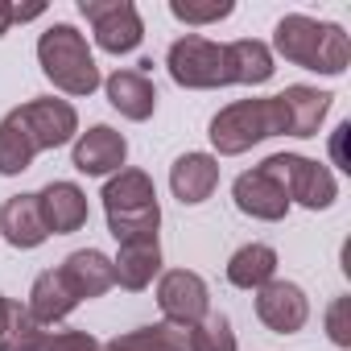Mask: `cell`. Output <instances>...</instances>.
Here are the masks:
<instances>
[{"label":"cell","instance_id":"1","mask_svg":"<svg viewBox=\"0 0 351 351\" xmlns=\"http://www.w3.org/2000/svg\"><path fill=\"white\" fill-rule=\"evenodd\" d=\"M169 75L178 87H228V83H265L273 79V54L265 42L244 38L232 46H215L199 34H186L169 46Z\"/></svg>","mask_w":351,"mask_h":351},{"label":"cell","instance_id":"2","mask_svg":"<svg viewBox=\"0 0 351 351\" xmlns=\"http://www.w3.org/2000/svg\"><path fill=\"white\" fill-rule=\"evenodd\" d=\"M273 46H277V54L285 62L318 71V75H343L347 62H351L347 34L339 25H330V21H314V17H302V13L277 21Z\"/></svg>","mask_w":351,"mask_h":351},{"label":"cell","instance_id":"3","mask_svg":"<svg viewBox=\"0 0 351 351\" xmlns=\"http://www.w3.org/2000/svg\"><path fill=\"white\" fill-rule=\"evenodd\" d=\"M104 211H108V228H112L116 244H124V240H157L161 207H157V191L149 182V173L120 169L104 186Z\"/></svg>","mask_w":351,"mask_h":351},{"label":"cell","instance_id":"4","mask_svg":"<svg viewBox=\"0 0 351 351\" xmlns=\"http://www.w3.org/2000/svg\"><path fill=\"white\" fill-rule=\"evenodd\" d=\"M289 132V112H285V99L281 95H269V99H240L232 108H223L215 120H211V145L223 153V157H236L244 149H252L256 141L265 136H285Z\"/></svg>","mask_w":351,"mask_h":351},{"label":"cell","instance_id":"5","mask_svg":"<svg viewBox=\"0 0 351 351\" xmlns=\"http://www.w3.org/2000/svg\"><path fill=\"white\" fill-rule=\"evenodd\" d=\"M38 58L42 71L54 87H62L66 95H91L99 87V66L83 42V34L75 25H54L38 38Z\"/></svg>","mask_w":351,"mask_h":351},{"label":"cell","instance_id":"6","mask_svg":"<svg viewBox=\"0 0 351 351\" xmlns=\"http://www.w3.org/2000/svg\"><path fill=\"white\" fill-rule=\"evenodd\" d=\"M261 169H265V173H273V178L285 186L289 203H302V207H310V211L330 207V203H335V195H339L335 173H330L326 165L310 161V157H298V153H277V157H269Z\"/></svg>","mask_w":351,"mask_h":351},{"label":"cell","instance_id":"7","mask_svg":"<svg viewBox=\"0 0 351 351\" xmlns=\"http://www.w3.org/2000/svg\"><path fill=\"white\" fill-rule=\"evenodd\" d=\"M79 13L95 25V42L108 54H128L145 38V25L132 0H79Z\"/></svg>","mask_w":351,"mask_h":351},{"label":"cell","instance_id":"8","mask_svg":"<svg viewBox=\"0 0 351 351\" xmlns=\"http://www.w3.org/2000/svg\"><path fill=\"white\" fill-rule=\"evenodd\" d=\"M9 116L29 132V141H34L38 153L66 145L75 136V128H79V116H75V108L66 99H29V104H21Z\"/></svg>","mask_w":351,"mask_h":351},{"label":"cell","instance_id":"9","mask_svg":"<svg viewBox=\"0 0 351 351\" xmlns=\"http://www.w3.org/2000/svg\"><path fill=\"white\" fill-rule=\"evenodd\" d=\"M157 306L169 322L178 326H195L207 318V285L199 273H186V269H173L161 277L157 285Z\"/></svg>","mask_w":351,"mask_h":351},{"label":"cell","instance_id":"10","mask_svg":"<svg viewBox=\"0 0 351 351\" xmlns=\"http://www.w3.org/2000/svg\"><path fill=\"white\" fill-rule=\"evenodd\" d=\"M232 199H236V207H240L244 215H252V219H269V223L285 219V211H289V195H285V186L273 178V173H265L261 165L248 169V173H240L236 186H232Z\"/></svg>","mask_w":351,"mask_h":351},{"label":"cell","instance_id":"11","mask_svg":"<svg viewBox=\"0 0 351 351\" xmlns=\"http://www.w3.org/2000/svg\"><path fill=\"white\" fill-rule=\"evenodd\" d=\"M256 314H261V322H265L269 330L293 335V330L306 326L310 302H306V293H302L293 281H269V285H261V293H256Z\"/></svg>","mask_w":351,"mask_h":351},{"label":"cell","instance_id":"12","mask_svg":"<svg viewBox=\"0 0 351 351\" xmlns=\"http://www.w3.org/2000/svg\"><path fill=\"white\" fill-rule=\"evenodd\" d=\"M124 157H128V141L108 124H95L75 141V169L79 173H112L124 165Z\"/></svg>","mask_w":351,"mask_h":351},{"label":"cell","instance_id":"13","mask_svg":"<svg viewBox=\"0 0 351 351\" xmlns=\"http://www.w3.org/2000/svg\"><path fill=\"white\" fill-rule=\"evenodd\" d=\"M38 207H42L46 232H54V236H71L87 223V195L75 182H50L38 195Z\"/></svg>","mask_w":351,"mask_h":351},{"label":"cell","instance_id":"14","mask_svg":"<svg viewBox=\"0 0 351 351\" xmlns=\"http://www.w3.org/2000/svg\"><path fill=\"white\" fill-rule=\"evenodd\" d=\"M62 281H66V289L83 302V298H99V293H108L112 285H116V269H112V261L104 256V252H95V248H83V252H71L66 261H62Z\"/></svg>","mask_w":351,"mask_h":351},{"label":"cell","instance_id":"15","mask_svg":"<svg viewBox=\"0 0 351 351\" xmlns=\"http://www.w3.org/2000/svg\"><path fill=\"white\" fill-rule=\"evenodd\" d=\"M169 186H173V195H178L186 207L211 199V191L219 186V161L211 153H186V157H178L173 169H169Z\"/></svg>","mask_w":351,"mask_h":351},{"label":"cell","instance_id":"16","mask_svg":"<svg viewBox=\"0 0 351 351\" xmlns=\"http://www.w3.org/2000/svg\"><path fill=\"white\" fill-rule=\"evenodd\" d=\"M0 232L13 248H38L50 232L42 223V207L38 195H13L5 207H0Z\"/></svg>","mask_w":351,"mask_h":351},{"label":"cell","instance_id":"17","mask_svg":"<svg viewBox=\"0 0 351 351\" xmlns=\"http://www.w3.org/2000/svg\"><path fill=\"white\" fill-rule=\"evenodd\" d=\"M104 87H108V104L128 120H149L157 108V87L149 83L145 71H116Z\"/></svg>","mask_w":351,"mask_h":351},{"label":"cell","instance_id":"18","mask_svg":"<svg viewBox=\"0 0 351 351\" xmlns=\"http://www.w3.org/2000/svg\"><path fill=\"white\" fill-rule=\"evenodd\" d=\"M99 351H191V326H178V322H153V326L116 335V339L104 343Z\"/></svg>","mask_w":351,"mask_h":351},{"label":"cell","instance_id":"19","mask_svg":"<svg viewBox=\"0 0 351 351\" xmlns=\"http://www.w3.org/2000/svg\"><path fill=\"white\" fill-rule=\"evenodd\" d=\"M46 330L34 322L29 306H17L0 293V351H42Z\"/></svg>","mask_w":351,"mask_h":351},{"label":"cell","instance_id":"20","mask_svg":"<svg viewBox=\"0 0 351 351\" xmlns=\"http://www.w3.org/2000/svg\"><path fill=\"white\" fill-rule=\"evenodd\" d=\"M112 269H116V281L124 289H145L153 281V273L161 269L157 240H124L120 244V256L112 261Z\"/></svg>","mask_w":351,"mask_h":351},{"label":"cell","instance_id":"21","mask_svg":"<svg viewBox=\"0 0 351 351\" xmlns=\"http://www.w3.org/2000/svg\"><path fill=\"white\" fill-rule=\"evenodd\" d=\"M285 99V112H289V136H314L322 116L330 112V95L318 91V87H285L281 91Z\"/></svg>","mask_w":351,"mask_h":351},{"label":"cell","instance_id":"22","mask_svg":"<svg viewBox=\"0 0 351 351\" xmlns=\"http://www.w3.org/2000/svg\"><path fill=\"white\" fill-rule=\"evenodd\" d=\"M75 306H79V298L66 289V281H62L58 269H50V273H42V277L34 281V293H29V314H34V322H58V318H66Z\"/></svg>","mask_w":351,"mask_h":351},{"label":"cell","instance_id":"23","mask_svg":"<svg viewBox=\"0 0 351 351\" xmlns=\"http://www.w3.org/2000/svg\"><path fill=\"white\" fill-rule=\"evenodd\" d=\"M273 273H277V252L269 244H248L228 261V281L236 289H261L273 281Z\"/></svg>","mask_w":351,"mask_h":351},{"label":"cell","instance_id":"24","mask_svg":"<svg viewBox=\"0 0 351 351\" xmlns=\"http://www.w3.org/2000/svg\"><path fill=\"white\" fill-rule=\"evenodd\" d=\"M34 157H38V149H34L29 132L13 116H5L0 120V173H21V169H29Z\"/></svg>","mask_w":351,"mask_h":351},{"label":"cell","instance_id":"25","mask_svg":"<svg viewBox=\"0 0 351 351\" xmlns=\"http://www.w3.org/2000/svg\"><path fill=\"white\" fill-rule=\"evenodd\" d=\"M191 351H236L232 322L223 314H207L203 322L191 326Z\"/></svg>","mask_w":351,"mask_h":351},{"label":"cell","instance_id":"26","mask_svg":"<svg viewBox=\"0 0 351 351\" xmlns=\"http://www.w3.org/2000/svg\"><path fill=\"white\" fill-rule=\"evenodd\" d=\"M232 0H207V5H199V0H169V13L186 21V25H207V21H223L232 17Z\"/></svg>","mask_w":351,"mask_h":351},{"label":"cell","instance_id":"27","mask_svg":"<svg viewBox=\"0 0 351 351\" xmlns=\"http://www.w3.org/2000/svg\"><path fill=\"white\" fill-rule=\"evenodd\" d=\"M42 351H99V343L87 330H46Z\"/></svg>","mask_w":351,"mask_h":351},{"label":"cell","instance_id":"28","mask_svg":"<svg viewBox=\"0 0 351 351\" xmlns=\"http://www.w3.org/2000/svg\"><path fill=\"white\" fill-rule=\"evenodd\" d=\"M326 330L339 347H351V298H335V306L326 310Z\"/></svg>","mask_w":351,"mask_h":351},{"label":"cell","instance_id":"29","mask_svg":"<svg viewBox=\"0 0 351 351\" xmlns=\"http://www.w3.org/2000/svg\"><path fill=\"white\" fill-rule=\"evenodd\" d=\"M42 17V5H13V21H34Z\"/></svg>","mask_w":351,"mask_h":351},{"label":"cell","instance_id":"30","mask_svg":"<svg viewBox=\"0 0 351 351\" xmlns=\"http://www.w3.org/2000/svg\"><path fill=\"white\" fill-rule=\"evenodd\" d=\"M9 25H13V5H5V0H0V38L9 34Z\"/></svg>","mask_w":351,"mask_h":351}]
</instances>
